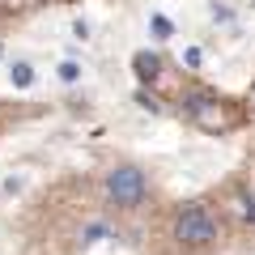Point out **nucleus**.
<instances>
[{
  "label": "nucleus",
  "mask_w": 255,
  "mask_h": 255,
  "mask_svg": "<svg viewBox=\"0 0 255 255\" xmlns=\"http://www.w3.org/2000/svg\"><path fill=\"white\" fill-rule=\"evenodd\" d=\"M174 238H179L183 247H209L213 238H217V221H213V213L204 209V204H187V209L174 217Z\"/></svg>",
  "instance_id": "nucleus-1"
},
{
  "label": "nucleus",
  "mask_w": 255,
  "mask_h": 255,
  "mask_svg": "<svg viewBox=\"0 0 255 255\" xmlns=\"http://www.w3.org/2000/svg\"><path fill=\"white\" fill-rule=\"evenodd\" d=\"M157 73H162V60H157L153 51H140L136 55V77H140V81H153Z\"/></svg>",
  "instance_id": "nucleus-4"
},
{
  "label": "nucleus",
  "mask_w": 255,
  "mask_h": 255,
  "mask_svg": "<svg viewBox=\"0 0 255 255\" xmlns=\"http://www.w3.org/2000/svg\"><path fill=\"white\" fill-rule=\"evenodd\" d=\"M183 107H187V115H196L204 128H221L226 124V115H221V102L213 98V94H183Z\"/></svg>",
  "instance_id": "nucleus-3"
},
{
  "label": "nucleus",
  "mask_w": 255,
  "mask_h": 255,
  "mask_svg": "<svg viewBox=\"0 0 255 255\" xmlns=\"http://www.w3.org/2000/svg\"><path fill=\"white\" fill-rule=\"evenodd\" d=\"M243 217H247V221H255V200H247V204H243Z\"/></svg>",
  "instance_id": "nucleus-10"
},
{
  "label": "nucleus",
  "mask_w": 255,
  "mask_h": 255,
  "mask_svg": "<svg viewBox=\"0 0 255 255\" xmlns=\"http://www.w3.org/2000/svg\"><path fill=\"white\" fill-rule=\"evenodd\" d=\"M9 77H13V85H17V90H26V85L34 81V68L21 60V64H13V73H9Z\"/></svg>",
  "instance_id": "nucleus-5"
},
{
  "label": "nucleus",
  "mask_w": 255,
  "mask_h": 255,
  "mask_svg": "<svg viewBox=\"0 0 255 255\" xmlns=\"http://www.w3.org/2000/svg\"><path fill=\"white\" fill-rule=\"evenodd\" d=\"M107 234H111V230L102 226V221H98V226H85V243H98V238H107Z\"/></svg>",
  "instance_id": "nucleus-8"
},
{
  "label": "nucleus",
  "mask_w": 255,
  "mask_h": 255,
  "mask_svg": "<svg viewBox=\"0 0 255 255\" xmlns=\"http://www.w3.org/2000/svg\"><path fill=\"white\" fill-rule=\"evenodd\" d=\"M183 60H187V68H200V47H187V55H183Z\"/></svg>",
  "instance_id": "nucleus-9"
},
{
  "label": "nucleus",
  "mask_w": 255,
  "mask_h": 255,
  "mask_svg": "<svg viewBox=\"0 0 255 255\" xmlns=\"http://www.w3.org/2000/svg\"><path fill=\"white\" fill-rule=\"evenodd\" d=\"M149 26H153V38H170V34H174L170 17H162V13H153V21H149Z\"/></svg>",
  "instance_id": "nucleus-6"
},
{
  "label": "nucleus",
  "mask_w": 255,
  "mask_h": 255,
  "mask_svg": "<svg viewBox=\"0 0 255 255\" xmlns=\"http://www.w3.org/2000/svg\"><path fill=\"white\" fill-rule=\"evenodd\" d=\"M107 196L119 204V209H132V204L145 200V174L136 166H115L107 174Z\"/></svg>",
  "instance_id": "nucleus-2"
},
{
  "label": "nucleus",
  "mask_w": 255,
  "mask_h": 255,
  "mask_svg": "<svg viewBox=\"0 0 255 255\" xmlns=\"http://www.w3.org/2000/svg\"><path fill=\"white\" fill-rule=\"evenodd\" d=\"M77 77H81V68H77L73 60H64L60 64V81H77Z\"/></svg>",
  "instance_id": "nucleus-7"
},
{
  "label": "nucleus",
  "mask_w": 255,
  "mask_h": 255,
  "mask_svg": "<svg viewBox=\"0 0 255 255\" xmlns=\"http://www.w3.org/2000/svg\"><path fill=\"white\" fill-rule=\"evenodd\" d=\"M0 55H4V47H0Z\"/></svg>",
  "instance_id": "nucleus-11"
}]
</instances>
